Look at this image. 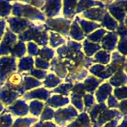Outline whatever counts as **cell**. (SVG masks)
<instances>
[{"label": "cell", "mask_w": 127, "mask_h": 127, "mask_svg": "<svg viewBox=\"0 0 127 127\" xmlns=\"http://www.w3.org/2000/svg\"><path fill=\"white\" fill-rule=\"evenodd\" d=\"M58 58L61 60H67L74 63L82 64L86 69L94 63L93 58L86 57L82 51V45L79 42L68 40L67 45L57 49Z\"/></svg>", "instance_id": "obj_1"}, {"label": "cell", "mask_w": 127, "mask_h": 127, "mask_svg": "<svg viewBox=\"0 0 127 127\" xmlns=\"http://www.w3.org/2000/svg\"><path fill=\"white\" fill-rule=\"evenodd\" d=\"M88 112L90 121L93 124L92 127H102L106 122L111 121L118 116L122 115L118 110L108 109V107L104 103L94 105L90 109Z\"/></svg>", "instance_id": "obj_2"}, {"label": "cell", "mask_w": 127, "mask_h": 127, "mask_svg": "<svg viewBox=\"0 0 127 127\" xmlns=\"http://www.w3.org/2000/svg\"><path fill=\"white\" fill-rule=\"evenodd\" d=\"M17 39L22 42L33 40L37 45L43 47H46L49 41L48 33L45 31L43 25H37L35 23H32L23 32L19 33L17 36Z\"/></svg>", "instance_id": "obj_3"}, {"label": "cell", "mask_w": 127, "mask_h": 127, "mask_svg": "<svg viewBox=\"0 0 127 127\" xmlns=\"http://www.w3.org/2000/svg\"><path fill=\"white\" fill-rule=\"evenodd\" d=\"M12 13L16 17H24V19L31 21L45 22L46 17L44 14L39 10L31 7L29 4H22V1H11ZM24 4V3H23Z\"/></svg>", "instance_id": "obj_4"}, {"label": "cell", "mask_w": 127, "mask_h": 127, "mask_svg": "<svg viewBox=\"0 0 127 127\" xmlns=\"http://www.w3.org/2000/svg\"><path fill=\"white\" fill-rule=\"evenodd\" d=\"M16 69V58L12 56H4L0 58V89Z\"/></svg>", "instance_id": "obj_5"}, {"label": "cell", "mask_w": 127, "mask_h": 127, "mask_svg": "<svg viewBox=\"0 0 127 127\" xmlns=\"http://www.w3.org/2000/svg\"><path fill=\"white\" fill-rule=\"evenodd\" d=\"M70 24L71 20L64 18H52L46 19L45 24L43 25V26L46 31H56L60 34L67 37L69 35Z\"/></svg>", "instance_id": "obj_6"}, {"label": "cell", "mask_w": 127, "mask_h": 127, "mask_svg": "<svg viewBox=\"0 0 127 127\" xmlns=\"http://www.w3.org/2000/svg\"><path fill=\"white\" fill-rule=\"evenodd\" d=\"M66 60L67 75L65 77V82L73 83L75 81H80L84 80L88 76L87 69L82 65L74 63L70 60Z\"/></svg>", "instance_id": "obj_7"}, {"label": "cell", "mask_w": 127, "mask_h": 127, "mask_svg": "<svg viewBox=\"0 0 127 127\" xmlns=\"http://www.w3.org/2000/svg\"><path fill=\"white\" fill-rule=\"evenodd\" d=\"M105 8L109 10V13L114 16L115 20L118 21L120 24L124 23V20L126 18V6L127 1H106ZM126 24V23H125Z\"/></svg>", "instance_id": "obj_8"}, {"label": "cell", "mask_w": 127, "mask_h": 127, "mask_svg": "<svg viewBox=\"0 0 127 127\" xmlns=\"http://www.w3.org/2000/svg\"><path fill=\"white\" fill-rule=\"evenodd\" d=\"M79 115L76 109L71 105L66 108L58 109L54 115V118L57 124L61 127L65 126V124L77 118Z\"/></svg>", "instance_id": "obj_9"}, {"label": "cell", "mask_w": 127, "mask_h": 127, "mask_svg": "<svg viewBox=\"0 0 127 127\" xmlns=\"http://www.w3.org/2000/svg\"><path fill=\"white\" fill-rule=\"evenodd\" d=\"M71 102L74 106L79 109V112H83L84 110V104L82 101V98L84 95H85V88L83 86V83H76L72 89H71Z\"/></svg>", "instance_id": "obj_10"}, {"label": "cell", "mask_w": 127, "mask_h": 127, "mask_svg": "<svg viewBox=\"0 0 127 127\" xmlns=\"http://www.w3.org/2000/svg\"><path fill=\"white\" fill-rule=\"evenodd\" d=\"M17 42V36L13 33L8 27L6 28L5 34L0 44V56L7 55L13 45Z\"/></svg>", "instance_id": "obj_11"}, {"label": "cell", "mask_w": 127, "mask_h": 127, "mask_svg": "<svg viewBox=\"0 0 127 127\" xmlns=\"http://www.w3.org/2000/svg\"><path fill=\"white\" fill-rule=\"evenodd\" d=\"M9 23V28L13 33H21L23 32L28 27H29L32 23L31 21L19 17H7L4 19Z\"/></svg>", "instance_id": "obj_12"}, {"label": "cell", "mask_w": 127, "mask_h": 127, "mask_svg": "<svg viewBox=\"0 0 127 127\" xmlns=\"http://www.w3.org/2000/svg\"><path fill=\"white\" fill-rule=\"evenodd\" d=\"M62 8L61 1H45L43 6L40 8V10L47 19H52L58 16Z\"/></svg>", "instance_id": "obj_13"}, {"label": "cell", "mask_w": 127, "mask_h": 127, "mask_svg": "<svg viewBox=\"0 0 127 127\" xmlns=\"http://www.w3.org/2000/svg\"><path fill=\"white\" fill-rule=\"evenodd\" d=\"M22 83H23V77L19 73L16 72L12 74L7 78L6 83L4 84L2 87L13 92H19L22 95H23L25 92L22 90Z\"/></svg>", "instance_id": "obj_14"}, {"label": "cell", "mask_w": 127, "mask_h": 127, "mask_svg": "<svg viewBox=\"0 0 127 127\" xmlns=\"http://www.w3.org/2000/svg\"><path fill=\"white\" fill-rule=\"evenodd\" d=\"M49 69L55 72L60 79L65 78L67 75L66 60H61L56 57H54L49 63Z\"/></svg>", "instance_id": "obj_15"}, {"label": "cell", "mask_w": 127, "mask_h": 127, "mask_svg": "<svg viewBox=\"0 0 127 127\" xmlns=\"http://www.w3.org/2000/svg\"><path fill=\"white\" fill-rule=\"evenodd\" d=\"M126 57L120 54L118 52H114L112 54V63L107 66V68L114 74L117 71H123V69L126 71Z\"/></svg>", "instance_id": "obj_16"}, {"label": "cell", "mask_w": 127, "mask_h": 127, "mask_svg": "<svg viewBox=\"0 0 127 127\" xmlns=\"http://www.w3.org/2000/svg\"><path fill=\"white\" fill-rule=\"evenodd\" d=\"M5 112H11L14 116H25L28 112V106L23 100H18L14 102L13 106L4 110Z\"/></svg>", "instance_id": "obj_17"}, {"label": "cell", "mask_w": 127, "mask_h": 127, "mask_svg": "<svg viewBox=\"0 0 127 127\" xmlns=\"http://www.w3.org/2000/svg\"><path fill=\"white\" fill-rule=\"evenodd\" d=\"M22 96L19 92H13L2 87L0 89V102L4 106L12 104L17 98Z\"/></svg>", "instance_id": "obj_18"}, {"label": "cell", "mask_w": 127, "mask_h": 127, "mask_svg": "<svg viewBox=\"0 0 127 127\" xmlns=\"http://www.w3.org/2000/svg\"><path fill=\"white\" fill-rule=\"evenodd\" d=\"M51 95L50 91H48L45 89L44 88L41 89H37L33 91H31L29 92H27L22 95V98L25 100H28L31 99H40L41 100H47Z\"/></svg>", "instance_id": "obj_19"}, {"label": "cell", "mask_w": 127, "mask_h": 127, "mask_svg": "<svg viewBox=\"0 0 127 127\" xmlns=\"http://www.w3.org/2000/svg\"><path fill=\"white\" fill-rule=\"evenodd\" d=\"M118 36L115 32H108V34L102 39V47L109 52H111L115 50L118 43Z\"/></svg>", "instance_id": "obj_20"}, {"label": "cell", "mask_w": 127, "mask_h": 127, "mask_svg": "<svg viewBox=\"0 0 127 127\" xmlns=\"http://www.w3.org/2000/svg\"><path fill=\"white\" fill-rule=\"evenodd\" d=\"M107 12L106 8L101 7H94L89 10H87L82 13V16L91 20H95L100 22L103 20L105 13Z\"/></svg>", "instance_id": "obj_21"}, {"label": "cell", "mask_w": 127, "mask_h": 127, "mask_svg": "<svg viewBox=\"0 0 127 127\" xmlns=\"http://www.w3.org/2000/svg\"><path fill=\"white\" fill-rule=\"evenodd\" d=\"M89 71L94 75L101 78L102 80L108 79L113 75V74L107 67H104V65L100 64H97L93 65L89 68Z\"/></svg>", "instance_id": "obj_22"}, {"label": "cell", "mask_w": 127, "mask_h": 127, "mask_svg": "<svg viewBox=\"0 0 127 127\" xmlns=\"http://www.w3.org/2000/svg\"><path fill=\"white\" fill-rule=\"evenodd\" d=\"M112 92V87L109 83H105L104 84L100 86V88L97 89V91L95 92L97 102L100 103H104L106 98L109 97V95H111Z\"/></svg>", "instance_id": "obj_23"}, {"label": "cell", "mask_w": 127, "mask_h": 127, "mask_svg": "<svg viewBox=\"0 0 127 127\" xmlns=\"http://www.w3.org/2000/svg\"><path fill=\"white\" fill-rule=\"evenodd\" d=\"M76 8V14L80 13L83 11H86L88 8L93 7L95 6H99V7L105 8V2L98 1H77Z\"/></svg>", "instance_id": "obj_24"}, {"label": "cell", "mask_w": 127, "mask_h": 127, "mask_svg": "<svg viewBox=\"0 0 127 127\" xmlns=\"http://www.w3.org/2000/svg\"><path fill=\"white\" fill-rule=\"evenodd\" d=\"M63 7V15L64 19L69 20L73 19L76 16V8L77 4V1H62Z\"/></svg>", "instance_id": "obj_25"}, {"label": "cell", "mask_w": 127, "mask_h": 127, "mask_svg": "<svg viewBox=\"0 0 127 127\" xmlns=\"http://www.w3.org/2000/svg\"><path fill=\"white\" fill-rule=\"evenodd\" d=\"M75 20L76 21V22L80 26L81 29L82 30V31H83V33L85 34H85L88 35V33H90L91 32H92L95 29L101 27V25H99V24H97V23L93 22L86 21L85 19H81L79 16H76Z\"/></svg>", "instance_id": "obj_26"}, {"label": "cell", "mask_w": 127, "mask_h": 127, "mask_svg": "<svg viewBox=\"0 0 127 127\" xmlns=\"http://www.w3.org/2000/svg\"><path fill=\"white\" fill-rule=\"evenodd\" d=\"M69 102L70 100L66 97H63L62 95H54L52 97H49L44 104L57 109L67 105Z\"/></svg>", "instance_id": "obj_27"}, {"label": "cell", "mask_w": 127, "mask_h": 127, "mask_svg": "<svg viewBox=\"0 0 127 127\" xmlns=\"http://www.w3.org/2000/svg\"><path fill=\"white\" fill-rule=\"evenodd\" d=\"M66 127H92L88 115L86 112H82L76 119Z\"/></svg>", "instance_id": "obj_28"}, {"label": "cell", "mask_w": 127, "mask_h": 127, "mask_svg": "<svg viewBox=\"0 0 127 127\" xmlns=\"http://www.w3.org/2000/svg\"><path fill=\"white\" fill-rule=\"evenodd\" d=\"M68 36H70L72 39H73L76 41H81L85 39V36L82 31V30L81 29L80 26L79 25V24L76 22V20H74L73 22V23L71 24V27H70V30L69 31Z\"/></svg>", "instance_id": "obj_29"}, {"label": "cell", "mask_w": 127, "mask_h": 127, "mask_svg": "<svg viewBox=\"0 0 127 127\" xmlns=\"http://www.w3.org/2000/svg\"><path fill=\"white\" fill-rule=\"evenodd\" d=\"M102 80H98L94 77L89 76L88 78L85 80L83 86L85 88V91L91 93V95L94 93L95 89L98 87L100 83L102 82Z\"/></svg>", "instance_id": "obj_30"}, {"label": "cell", "mask_w": 127, "mask_h": 127, "mask_svg": "<svg viewBox=\"0 0 127 127\" xmlns=\"http://www.w3.org/2000/svg\"><path fill=\"white\" fill-rule=\"evenodd\" d=\"M110 85H112L115 87H119L123 85L126 86L127 83V74L123 71H117L114 76L109 80Z\"/></svg>", "instance_id": "obj_31"}, {"label": "cell", "mask_w": 127, "mask_h": 127, "mask_svg": "<svg viewBox=\"0 0 127 127\" xmlns=\"http://www.w3.org/2000/svg\"><path fill=\"white\" fill-rule=\"evenodd\" d=\"M34 65V60L31 57H22L19 60V65H18V71L17 73L23 72V71H28L33 68Z\"/></svg>", "instance_id": "obj_32"}, {"label": "cell", "mask_w": 127, "mask_h": 127, "mask_svg": "<svg viewBox=\"0 0 127 127\" xmlns=\"http://www.w3.org/2000/svg\"><path fill=\"white\" fill-rule=\"evenodd\" d=\"M102 26L106 28L108 30H110V31H115L118 26V22L110 16V14L109 13V12H106L103 16V20L101 21V25Z\"/></svg>", "instance_id": "obj_33"}, {"label": "cell", "mask_w": 127, "mask_h": 127, "mask_svg": "<svg viewBox=\"0 0 127 127\" xmlns=\"http://www.w3.org/2000/svg\"><path fill=\"white\" fill-rule=\"evenodd\" d=\"M43 84L40 80H36L34 77L25 76L23 77V83H22V90L25 92V91L30 90L33 88L40 86Z\"/></svg>", "instance_id": "obj_34"}, {"label": "cell", "mask_w": 127, "mask_h": 127, "mask_svg": "<svg viewBox=\"0 0 127 127\" xmlns=\"http://www.w3.org/2000/svg\"><path fill=\"white\" fill-rule=\"evenodd\" d=\"M26 53V45L24 42H21V41H18L12 48L10 53L12 57L16 58H20L22 57Z\"/></svg>", "instance_id": "obj_35"}, {"label": "cell", "mask_w": 127, "mask_h": 127, "mask_svg": "<svg viewBox=\"0 0 127 127\" xmlns=\"http://www.w3.org/2000/svg\"><path fill=\"white\" fill-rule=\"evenodd\" d=\"M83 46H84V51L85 52V56L88 57L94 55L95 52L98 51L101 48V46L98 43L91 42L88 39H85Z\"/></svg>", "instance_id": "obj_36"}, {"label": "cell", "mask_w": 127, "mask_h": 127, "mask_svg": "<svg viewBox=\"0 0 127 127\" xmlns=\"http://www.w3.org/2000/svg\"><path fill=\"white\" fill-rule=\"evenodd\" d=\"M61 81H62V80L60 79L56 75H55L53 74H49L45 77L43 83L44 84V86L46 88L52 89V88H55L57 86H58L61 83Z\"/></svg>", "instance_id": "obj_37"}, {"label": "cell", "mask_w": 127, "mask_h": 127, "mask_svg": "<svg viewBox=\"0 0 127 127\" xmlns=\"http://www.w3.org/2000/svg\"><path fill=\"white\" fill-rule=\"evenodd\" d=\"M44 106V103L38 100H34L30 103L28 106V111H30L31 114L34 117H38L41 114Z\"/></svg>", "instance_id": "obj_38"}, {"label": "cell", "mask_w": 127, "mask_h": 127, "mask_svg": "<svg viewBox=\"0 0 127 127\" xmlns=\"http://www.w3.org/2000/svg\"><path fill=\"white\" fill-rule=\"evenodd\" d=\"M49 45L52 47V48H56L58 45H64L66 43L67 40L63 38L60 34L55 33L52 31L49 32Z\"/></svg>", "instance_id": "obj_39"}, {"label": "cell", "mask_w": 127, "mask_h": 127, "mask_svg": "<svg viewBox=\"0 0 127 127\" xmlns=\"http://www.w3.org/2000/svg\"><path fill=\"white\" fill-rule=\"evenodd\" d=\"M38 119L36 118H17L11 127H31V124L36 123Z\"/></svg>", "instance_id": "obj_40"}, {"label": "cell", "mask_w": 127, "mask_h": 127, "mask_svg": "<svg viewBox=\"0 0 127 127\" xmlns=\"http://www.w3.org/2000/svg\"><path fill=\"white\" fill-rule=\"evenodd\" d=\"M111 55L106 51H100L96 53L93 58L94 63H99L101 64H107L110 60ZM100 64V65H101Z\"/></svg>", "instance_id": "obj_41"}, {"label": "cell", "mask_w": 127, "mask_h": 127, "mask_svg": "<svg viewBox=\"0 0 127 127\" xmlns=\"http://www.w3.org/2000/svg\"><path fill=\"white\" fill-rule=\"evenodd\" d=\"M108 33V31L103 28H100V29H97L95 32H94L93 33L88 35L87 36V39L88 41H91V42H94V43H98L100 42L103 38L104 37V35Z\"/></svg>", "instance_id": "obj_42"}, {"label": "cell", "mask_w": 127, "mask_h": 127, "mask_svg": "<svg viewBox=\"0 0 127 127\" xmlns=\"http://www.w3.org/2000/svg\"><path fill=\"white\" fill-rule=\"evenodd\" d=\"M73 86V83H63L58 87L55 88L53 90L50 91L51 94L52 93H58L60 95H62L65 97L68 96L70 94V92L71 91L72 88Z\"/></svg>", "instance_id": "obj_43"}, {"label": "cell", "mask_w": 127, "mask_h": 127, "mask_svg": "<svg viewBox=\"0 0 127 127\" xmlns=\"http://www.w3.org/2000/svg\"><path fill=\"white\" fill-rule=\"evenodd\" d=\"M12 10L11 1H0V17L7 18L10 14Z\"/></svg>", "instance_id": "obj_44"}, {"label": "cell", "mask_w": 127, "mask_h": 127, "mask_svg": "<svg viewBox=\"0 0 127 127\" xmlns=\"http://www.w3.org/2000/svg\"><path fill=\"white\" fill-rule=\"evenodd\" d=\"M54 54H55V51L53 49L47 48V47H43L39 49L37 55L40 57V58L49 62L52 58H53Z\"/></svg>", "instance_id": "obj_45"}, {"label": "cell", "mask_w": 127, "mask_h": 127, "mask_svg": "<svg viewBox=\"0 0 127 127\" xmlns=\"http://www.w3.org/2000/svg\"><path fill=\"white\" fill-rule=\"evenodd\" d=\"M13 124V120L11 115L3 111V113L0 115V127H11Z\"/></svg>", "instance_id": "obj_46"}, {"label": "cell", "mask_w": 127, "mask_h": 127, "mask_svg": "<svg viewBox=\"0 0 127 127\" xmlns=\"http://www.w3.org/2000/svg\"><path fill=\"white\" fill-rule=\"evenodd\" d=\"M54 115H55V112L53 111V109H51L50 107L46 106L44 107V109H43V112L40 115V120L42 122L45 121L52 120V119L54 118Z\"/></svg>", "instance_id": "obj_47"}, {"label": "cell", "mask_w": 127, "mask_h": 127, "mask_svg": "<svg viewBox=\"0 0 127 127\" xmlns=\"http://www.w3.org/2000/svg\"><path fill=\"white\" fill-rule=\"evenodd\" d=\"M114 95L115 97L116 100H126L127 98V86H124V87L121 88H116L114 91Z\"/></svg>", "instance_id": "obj_48"}, {"label": "cell", "mask_w": 127, "mask_h": 127, "mask_svg": "<svg viewBox=\"0 0 127 127\" xmlns=\"http://www.w3.org/2000/svg\"><path fill=\"white\" fill-rule=\"evenodd\" d=\"M30 74L32 77H34V78L39 79V80H42V79H45V77H46L47 74V71H43V70H37V69H34L32 68L31 70H30L28 71V73H26L25 75Z\"/></svg>", "instance_id": "obj_49"}, {"label": "cell", "mask_w": 127, "mask_h": 127, "mask_svg": "<svg viewBox=\"0 0 127 127\" xmlns=\"http://www.w3.org/2000/svg\"><path fill=\"white\" fill-rule=\"evenodd\" d=\"M39 48L37 45L34 42H28L27 43V48L26 51L29 54V57H33V56H37L38 51H39Z\"/></svg>", "instance_id": "obj_50"}, {"label": "cell", "mask_w": 127, "mask_h": 127, "mask_svg": "<svg viewBox=\"0 0 127 127\" xmlns=\"http://www.w3.org/2000/svg\"><path fill=\"white\" fill-rule=\"evenodd\" d=\"M84 101H85V111L88 112L90 109L94 106L95 100L92 95L91 94H85L83 97Z\"/></svg>", "instance_id": "obj_51"}, {"label": "cell", "mask_w": 127, "mask_h": 127, "mask_svg": "<svg viewBox=\"0 0 127 127\" xmlns=\"http://www.w3.org/2000/svg\"><path fill=\"white\" fill-rule=\"evenodd\" d=\"M35 67L37 68L43 69V71L47 70L49 68V63L40 58L39 57H37L35 58Z\"/></svg>", "instance_id": "obj_52"}, {"label": "cell", "mask_w": 127, "mask_h": 127, "mask_svg": "<svg viewBox=\"0 0 127 127\" xmlns=\"http://www.w3.org/2000/svg\"><path fill=\"white\" fill-rule=\"evenodd\" d=\"M118 50L119 54L121 53L124 57L127 55V36L121 37L118 45Z\"/></svg>", "instance_id": "obj_53"}, {"label": "cell", "mask_w": 127, "mask_h": 127, "mask_svg": "<svg viewBox=\"0 0 127 127\" xmlns=\"http://www.w3.org/2000/svg\"><path fill=\"white\" fill-rule=\"evenodd\" d=\"M22 3L24 4H29L31 5V7L34 6L35 7H37V8H41L44 3H45V1H39V0H35V1H22Z\"/></svg>", "instance_id": "obj_54"}, {"label": "cell", "mask_w": 127, "mask_h": 127, "mask_svg": "<svg viewBox=\"0 0 127 127\" xmlns=\"http://www.w3.org/2000/svg\"><path fill=\"white\" fill-rule=\"evenodd\" d=\"M118 104H119V102L116 100V98L112 95H109V97H108L109 108H118Z\"/></svg>", "instance_id": "obj_55"}, {"label": "cell", "mask_w": 127, "mask_h": 127, "mask_svg": "<svg viewBox=\"0 0 127 127\" xmlns=\"http://www.w3.org/2000/svg\"><path fill=\"white\" fill-rule=\"evenodd\" d=\"M58 127L56 126L55 124H53L52 122H42V121H39L37 123H36L35 124H34L32 127Z\"/></svg>", "instance_id": "obj_56"}, {"label": "cell", "mask_w": 127, "mask_h": 127, "mask_svg": "<svg viewBox=\"0 0 127 127\" xmlns=\"http://www.w3.org/2000/svg\"><path fill=\"white\" fill-rule=\"evenodd\" d=\"M123 115H120V116H118V118H115L114 120H112V121H109L108 124H106L105 126L103 127H118V123H119V121H121V119H122L123 118Z\"/></svg>", "instance_id": "obj_57"}, {"label": "cell", "mask_w": 127, "mask_h": 127, "mask_svg": "<svg viewBox=\"0 0 127 127\" xmlns=\"http://www.w3.org/2000/svg\"><path fill=\"white\" fill-rule=\"evenodd\" d=\"M118 108H119V109L121 110V115L124 117L127 116V100H122L121 103H119Z\"/></svg>", "instance_id": "obj_58"}, {"label": "cell", "mask_w": 127, "mask_h": 127, "mask_svg": "<svg viewBox=\"0 0 127 127\" xmlns=\"http://www.w3.org/2000/svg\"><path fill=\"white\" fill-rule=\"evenodd\" d=\"M6 27V20L4 19H0V41L1 40L4 33V29Z\"/></svg>", "instance_id": "obj_59"}, {"label": "cell", "mask_w": 127, "mask_h": 127, "mask_svg": "<svg viewBox=\"0 0 127 127\" xmlns=\"http://www.w3.org/2000/svg\"><path fill=\"white\" fill-rule=\"evenodd\" d=\"M117 127H127V116L124 117V120L122 121L120 125H118Z\"/></svg>", "instance_id": "obj_60"}, {"label": "cell", "mask_w": 127, "mask_h": 127, "mask_svg": "<svg viewBox=\"0 0 127 127\" xmlns=\"http://www.w3.org/2000/svg\"><path fill=\"white\" fill-rule=\"evenodd\" d=\"M2 111H4V106H3V104L0 102V113H1Z\"/></svg>", "instance_id": "obj_61"}]
</instances>
